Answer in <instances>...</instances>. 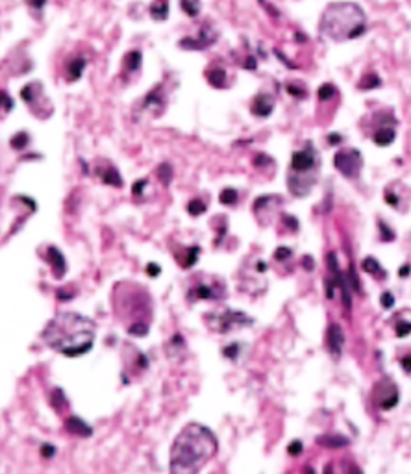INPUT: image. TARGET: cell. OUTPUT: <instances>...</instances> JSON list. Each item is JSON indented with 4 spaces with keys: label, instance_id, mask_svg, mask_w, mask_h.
I'll list each match as a JSON object with an SVG mask.
<instances>
[{
    "label": "cell",
    "instance_id": "ffe728a7",
    "mask_svg": "<svg viewBox=\"0 0 411 474\" xmlns=\"http://www.w3.org/2000/svg\"><path fill=\"white\" fill-rule=\"evenodd\" d=\"M361 269L365 270L367 274H374V276H385V270L382 269V265L376 261L372 256H369V258H365L363 259V263H361Z\"/></svg>",
    "mask_w": 411,
    "mask_h": 474
},
{
    "label": "cell",
    "instance_id": "d6986e66",
    "mask_svg": "<svg viewBox=\"0 0 411 474\" xmlns=\"http://www.w3.org/2000/svg\"><path fill=\"white\" fill-rule=\"evenodd\" d=\"M380 86H382V80H380V76L376 73L363 74V78H361L360 84H358V87H360L361 91H372V89L380 87Z\"/></svg>",
    "mask_w": 411,
    "mask_h": 474
},
{
    "label": "cell",
    "instance_id": "f1b7e54d",
    "mask_svg": "<svg viewBox=\"0 0 411 474\" xmlns=\"http://www.w3.org/2000/svg\"><path fill=\"white\" fill-rule=\"evenodd\" d=\"M67 404V398L61 389H54L52 391V406L56 408V411H61V408Z\"/></svg>",
    "mask_w": 411,
    "mask_h": 474
},
{
    "label": "cell",
    "instance_id": "7402d4cb",
    "mask_svg": "<svg viewBox=\"0 0 411 474\" xmlns=\"http://www.w3.org/2000/svg\"><path fill=\"white\" fill-rule=\"evenodd\" d=\"M317 95H319V100H321V102H328V100H331L333 96L337 95V87H335L333 84H323V86L319 87V91H317Z\"/></svg>",
    "mask_w": 411,
    "mask_h": 474
},
{
    "label": "cell",
    "instance_id": "db71d44e",
    "mask_svg": "<svg viewBox=\"0 0 411 474\" xmlns=\"http://www.w3.org/2000/svg\"><path fill=\"white\" fill-rule=\"evenodd\" d=\"M304 267H306L308 270H313V259H311L309 256L308 258H304Z\"/></svg>",
    "mask_w": 411,
    "mask_h": 474
},
{
    "label": "cell",
    "instance_id": "7a4b0ae2",
    "mask_svg": "<svg viewBox=\"0 0 411 474\" xmlns=\"http://www.w3.org/2000/svg\"><path fill=\"white\" fill-rule=\"evenodd\" d=\"M219 443L207 426L189 423L182 428L170 446V474H199L217 454Z\"/></svg>",
    "mask_w": 411,
    "mask_h": 474
},
{
    "label": "cell",
    "instance_id": "cb8c5ba5",
    "mask_svg": "<svg viewBox=\"0 0 411 474\" xmlns=\"http://www.w3.org/2000/svg\"><path fill=\"white\" fill-rule=\"evenodd\" d=\"M180 6L189 17H199L200 13V0H180Z\"/></svg>",
    "mask_w": 411,
    "mask_h": 474
},
{
    "label": "cell",
    "instance_id": "f35d334b",
    "mask_svg": "<svg viewBox=\"0 0 411 474\" xmlns=\"http://www.w3.org/2000/svg\"><path fill=\"white\" fill-rule=\"evenodd\" d=\"M272 160L269 158V156H265V154H257L256 158H254V165L256 167H265V165H271Z\"/></svg>",
    "mask_w": 411,
    "mask_h": 474
},
{
    "label": "cell",
    "instance_id": "4dcf8cb0",
    "mask_svg": "<svg viewBox=\"0 0 411 474\" xmlns=\"http://www.w3.org/2000/svg\"><path fill=\"white\" fill-rule=\"evenodd\" d=\"M197 295V299H213L215 295H213L211 287H207V285H199L197 289H193L191 291V299Z\"/></svg>",
    "mask_w": 411,
    "mask_h": 474
},
{
    "label": "cell",
    "instance_id": "d4e9b609",
    "mask_svg": "<svg viewBox=\"0 0 411 474\" xmlns=\"http://www.w3.org/2000/svg\"><path fill=\"white\" fill-rule=\"evenodd\" d=\"M237 197H239L237 191L232 189V187H226V189L220 191L219 200H220V204H224V206H234L235 202H237Z\"/></svg>",
    "mask_w": 411,
    "mask_h": 474
},
{
    "label": "cell",
    "instance_id": "44dd1931",
    "mask_svg": "<svg viewBox=\"0 0 411 474\" xmlns=\"http://www.w3.org/2000/svg\"><path fill=\"white\" fill-rule=\"evenodd\" d=\"M141 61H143V56L139 50L128 52L124 56V69H128V73H135V71H139Z\"/></svg>",
    "mask_w": 411,
    "mask_h": 474
},
{
    "label": "cell",
    "instance_id": "d6a6232c",
    "mask_svg": "<svg viewBox=\"0 0 411 474\" xmlns=\"http://www.w3.org/2000/svg\"><path fill=\"white\" fill-rule=\"evenodd\" d=\"M291 256H293V250L287 247H278L274 250V259H278V261H286Z\"/></svg>",
    "mask_w": 411,
    "mask_h": 474
},
{
    "label": "cell",
    "instance_id": "d590c367",
    "mask_svg": "<svg viewBox=\"0 0 411 474\" xmlns=\"http://www.w3.org/2000/svg\"><path fill=\"white\" fill-rule=\"evenodd\" d=\"M408 334H411V322H397V336L406 337Z\"/></svg>",
    "mask_w": 411,
    "mask_h": 474
},
{
    "label": "cell",
    "instance_id": "f546056e",
    "mask_svg": "<svg viewBox=\"0 0 411 474\" xmlns=\"http://www.w3.org/2000/svg\"><path fill=\"white\" fill-rule=\"evenodd\" d=\"M128 334L135 337H145L148 334V324H145V322H133L132 326L128 328Z\"/></svg>",
    "mask_w": 411,
    "mask_h": 474
},
{
    "label": "cell",
    "instance_id": "ee69618b",
    "mask_svg": "<svg viewBox=\"0 0 411 474\" xmlns=\"http://www.w3.org/2000/svg\"><path fill=\"white\" fill-rule=\"evenodd\" d=\"M2 100H4V110L6 111L13 110V98L7 96V91H2Z\"/></svg>",
    "mask_w": 411,
    "mask_h": 474
},
{
    "label": "cell",
    "instance_id": "277c9868",
    "mask_svg": "<svg viewBox=\"0 0 411 474\" xmlns=\"http://www.w3.org/2000/svg\"><path fill=\"white\" fill-rule=\"evenodd\" d=\"M317 167H319V154L313 148V143L294 150L291 156L287 185L294 197H306L313 189L317 182Z\"/></svg>",
    "mask_w": 411,
    "mask_h": 474
},
{
    "label": "cell",
    "instance_id": "f6af8a7d",
    "mask_svg": "<svg viewBox=\"0 0 411 474\" xmlns=\"http://www.w3.org/2000/svg\"><path fill=\"white\" fill-rule=\"evenodd\" d=\"M147 272L150 274L152 278L160 276V272H162V267L160 265H156V263H148L147 265Z\"/></svg>",
    "mask_w": 411,
    "mask_h": 474
},
{
    "label": "cell",
    "instance_id": "4fadbf2b",
    "mask_svg": "<svg viewBox=\"0 0 411 474\" xmlns=\"http://www.w3.org/2000/svg\"><path fill=\"white\" fill-rule=\"evenodd\" d=\"M65 428L74 435H80V437H91L93 435V428L87 423H83L80 417H69L65 421Z\"/></svg>",
    "mask_w": 411,
    "mask_h": 474
},
{
    "label": "cell",
    "instance_id": "ba28073f",
    "mask_svg": "<svg viewBox=\"0 0 411 474\" xmlns=\"http://www.w3.org/2000/svg\"><path fill=\"white\" fill-rule=\"evenodd\" d=\"M165 102H167V96H165V91H163V84L152 87V91L148 93L143 102H141V110L143 111H152L154 115H160L165 108Z\"/></svg>",
    "mask_w": 411,
    "mask_h": 474
},
{
    "label": "cell",
    "instance_id": "4316f807",
    "mask_svg": "<svg viewBox=\"0 0 411 474\" xmlns=\"http://www.w3.org/2000/svg\"><path fill=\"white\" fill-rule=\"evenodd\" d=\"M187 212H189V215H193V217H199V215H202V213L206 212V204L200 198H193L191 202L187 204Z\"/></svg>",
    "mask_w": 411,
    "mask_h": 474
},
{
    "label": "cell",
    "instance_id": "2e32d148",
    "mask_svg": "<svg viewBox=\"0 0 411 474\" xmlns=\"http://www.w3.org/2000/svg\"><path fill=\"white\" fill-rule=\"evenodd\" d=\"M350 443V439L345 437V435H321L317 437V445L326 446V448H341V446H346Z\"/></svg>",
    "mask_w": 411,
    "mask_h": 474
},
{
    "label": "cell",
    "instance_id": "7bdbcfd3",
    "mask_svg": "<svg viewBox=\"0 0 411 474\" xmlns=\"http://www.w3.org/2000/svg\"><path fill=\"white\" fill-rule=\"evenodd\" d=\"M256 65H257V59L254 58V56H247V58H245V61H243V67H245V69H248V71H254V69H256Z\"/></svg>",
    "mask_w": 411,
    "mask_h": 474
},
{
    "label": "cell",
    "instance_id": "8fae6325",
    "mask_svg": "<svg viewBox=\"0 0 411 474\" xmlns=\"http://www.w3.org/2000/svg\"><path fill=\"white\" fill-rule=\"evenodd\" d=\"M343 346H345L343 328L333 322V324H330V330H328V348H330V354L333 357H339L341 352H343Z\"/></svg>",
    "mask_w": 411,
    "mask_h": 474
},
{
    "label": "cell",
    "instance_id": "836d02e7",
    "mask_svg": "<svg viewBox=\"0 0 411 474\" xmlns=\"http://www.w3.org/2000/svg\"><path fill=\"white\" fill-rule=\"evenodd\" d=\"M200 254V247H191L189 248V254H187V261H185V267H193L197 259H199Z\"/></svg>",
    "mask_w": 411,
    "mask_h": 474
},
{
    "label": "cell",
    "instance_id": "7dc6e473",
    "mask_svg": "<svg viewBox=\"0 0 411 474\" xmlns=\"http://www.w3.org/2000/svg\"><path fill=\"white\" fill-rule=\"evenodd\" d=\"M284 220H286V224L289 228H293V232H296L298 230V220L294 219V217H289V215H284Z\"/></svg>",
    "mask_w": 411,
    "mask_h": 474
},
{
    "label": "cell",
    "instance_id": "74e56055",
    "mask_svg": "<svg viewBox=\"0 0 411 474\" xmlns=\"http://www.w3.org/2000/svg\"><path fill=\"white\" fill-rule=\"evenodd\" d=\"M385 202H387L391 208H398V206H400L398 195H397V193H391V191H385Z\"/></svg>",
    "mask_w": 411,
    "mask_h": 474
},
{
    "label": "cell",
    "instance_id": "ac0fdd59",
    "mask_svg": "<svg viewBox=\"0 0 411 474\" xmlns=\"http://www.w3.org/2000/svg\"><path fill=\"white\" fill-rule=\"evenodd\" d=\"M100 178L106 185H113V187H123V176L119 174V171L115 167H108L106 171L100 172Z\"/></svg>",
    "mask_w": 411,
    "mask_h": 474
},
{
    "label": "cell",
    "instance_id": "9f6ffc18",
    "mask_svg": "<svg viewBox=\"0 0 411 474\" xmlns=\"http://www.w3.org/2000/svg\"><path fill=\"white\" fill-rule=\"evenodd\" d=\"M352 474H361V471L356 467V465H352Z\"/></svg>",
    "mask_w": 411,
    "mask_h": 474
},
{
    "label": "cell",
    "instance_id": "6da1fadb",
    "mask_svg": "<svg viewBox=\"0 0 411 474\" xmlns=\"http://www.w3.org/2000/svg\"><path fill=\"white\" fill-rule=\"evenodd\" d=\"M95 334L96 324L93 319L76 311H59L46 322L41 337L52 350L59 352L61 356L78 357L93 348Z\"/></svg>",
    "mask_w": 411,
    "mask_h": 474
},
{
    "label": "cell",
    "instance_id": "b9f144b4",
    "mask_svg": "<svg viewBox=\"0 0 411 474\" xmlns=\"http://www.w3.org/2000/svg\"><path fill=\"white\" fill-rule=\"evenodd\" d=\"M145 185H147V180H145V178H143V180H137V182L133 183L132 193L135 195V197H139L141 193H143V189H145Z\"/></svg>",
    "mask_w": 411,
    "mask_h": 474
},
{
    "label": "cell",
    "instance_id": "484cf974",
    "mask_svg": "<svg viewBox=\"0 0 411 474\" xmlns=\"http://www.w3.org/2000/svg\"><path fill=\"white\" fill-rule=\"evenodd\" d=\"M158 178L162 180L163 185H169L170 180H172V167H170L169 163H162V165L158 167Z\"/></svg>",
    "mask_w": 411,
    "mask_h": 474
},
{
    "label": "cell",
    "instance_id": "603a6c76",
    "mask_svg": "<svg viewBox=\"0 0 411 474\" xmlns=\"http://www.w3.org/2000/svg\"><path fill=\"white\" fill-rule=\"evenodd\" d=\"M30 143V135L28 131H19V133H15L13 137L9 139V145H11V148H15V150H22V148H26Z\"/></svg>",
    "mask_w": 411,
    "mask_h": 474
},
{
    "label": "cell",
    "instance_id": "681fc988",
    "mask_svg": "<svg viewBox=\"0 0 411 474\" xmlns=\"http://www.w3.org/2000/svg\"><path fill=\"white\" fill-rule=\"evenodd\" d=\"M26 4L34 9H43V6L46 4V0H26Z\"/></svg>",
    "mask_w": 411,
    "mask_h": 474
},
{
    "label": "cell",
    "instance_id": "bcb514c9",
    "mask_svg": "<svg viewBox=\"0 0 411 474\" xmlns=\"http://www.w3.org/2000/svg\"><path fill=\"white\" fill-rule=\"evenodd\" d=\"M54 454H56V448H54L52 445H43V446H41V456H43V458H52Z\"/></svg>",
    "mask_w": 411,
    "mask_h": 474
},
{
    "label": "cell",
    "instance_id": "f5cc1de1",
    "mask_svg": "<svg viewBox=\"0 0 411 474\" xmlns=\"http://www.w3.org/2000/svg\"><path fill=\"white\" fill-rule=\"evenodd\" d=\"M137 365H139L141 369H147V367H148V357L145 356V354H139V356H137Z\"/></svg>",
    "mask_w": 411,
    "mask_h": 474
},
{
    "label": "cell",
    "instance_id": "ab89813d",
    "mask_svg": "<svg viewBox=\"0 0 411 474\" xmlns=\"http://www.w3.org/2000/svg\"><path fill=\"white\" fill-rule=\"evenodd\" d=\"M237 352H239V345L234 343V345H228L226 348L222 350V354L226 357H232V359H234V357H237Z\"/></svg>",
    "mask_w": 411,
    "mask_h": 474
},
{
    "label": "cell",
    "instance_id": "c3c4849f",
    "mask_svg": "<svg viewBox=\"0 0 411 474\" xmlns=\"http://www.w3.org/2000/svg\"><path fill=\"white\" fill-rule=\"evenodd\" d=\"M328 143H330V145H341V143H343V135H339V133H328Z\"/></svg>",
    "mask_w": 411,
    "mask_h": 474
},
{
    "label": "cell",
    "instance_id": "8992f818",
    "mask_svg": "<svg viewBox=\"0 0 411 474\" xmlns=\"http://www.w3.org/2000/svg\"><path fill=\"white\" fill-rule=\"evenodd\" d=\"M252 319H250L247 313L243 311H235V309H224L220 315H217L215 319V326H211L213 330H217L219 334H230L237 328H243L247 324H252Z\"/></svg>",
    "mask_w": 411,
    "mask_h": 474
},
{
    "label": "cell",
    "instance_id": "9a60e30c",
    "mask_svg": "<svg viewBox=\"0 0 411 474\" xmlns=\"http://www.w3.org/2000/svg\"><path fill=\"white\" fill-rule=\"evenodd\" d=\"M206 78H207V82H209V86L215 89L226 87V84H228V74L222 67H213V69H209V71L206 73Z\"/></svg>",
    "mask_w": 411,
    "mask_h": 474
},
{
    "label": "cell",
    "instance_id": "5b68a950",
    "mask_svg": "<svg viewBox=\"0 0 411 474\" xmlns=\"http://www.w3.org/2000/svg\"><path fill=\"white\" fill-rule=\"evenodd\" d=\"M333 167L345 178L354 180L360 176L361 169H363V156L358 148H343L333 156Z\"/></svg>",
    "mask_w": 411,
    "mask_h": 474
},
{
    "label": "cell",
    "instance_id": "f907efd6",
    "mask_svg": "<svg viewBox=\"0 0 411 474\" xmlns=\"http://www.w3.org/2000/svg\"><path fill=\"white\" fill-rule=\"evenodd\" d=\"M400 365H402V369H404L406 372H411V356H406L400 359Z\"/></svg>",
    "mask_w": 411,
    "mask_h": 474
},
{
    "label": "cell",
    "instance_id": "60d3db41",
    "mask_svg": "<svg viewBox=\"0 0 411 474\" xmlns=\"http://www.w3.org/2000/svg\"><path fill=\"white\" fill-rule=\"evenodd\" d=\"M287 452L291 454V456H298V454L302 452V443H300V441H293V443H289V446H287Z\"/></svg>",
    "mask_w": 411,
    "mask_h": 474
},
{
    "label": "cell",
    "instance_id": "52a82bcc",
    "mask_svg": "<svg viewBox=\"0 0 411 474\" xmlns=\"http://www.w3.org/2000/svg\"><path fill=\"white\" fill-rule=\"evenodd\" d=\"M217 30H213L209 24H206L204 28L199 30V36L197 37H184L180 39V48L185 50H206L209 48L215 41H217Z\"/></svg>",
    "mask_w": 411,
    "mask_h": 474
},
{
    "label": "cell",
    "instance_id": "e575fe53",
    "mask_svg": "<svg viewBox=\"0 0 411 474\" xmlns=\"http://www.w3.org/2000/svg\"><path fill=\"white\" fill-rule=\"evenodd\" d=\"M348 280L352 282L354 289L358 293H361V285H360V280H358V274H356V270H354V265L350 263V267H348Z\"/></svg>",
    "mask_w": 411,
    "mask_h": 474
},
{
    "label": "cell",
    "instance_id": "816d5d0a",
    "mask_svg": "<svg viewBox=\"0 0 411 474\" xmlns=\"http://www.w3.org/2000/svg\"><path fill=\"white\" fill-rule=\"evenodd\" d=\"M410 272H411V265H410V263H404V265L400 267V270H398V274H400V278L410 276Z\"/></svg>",
    "mask_w": 411,
    "mask_h": 474
},
{
    "label": "cell",
    "instance_id": "7c38bea8",
    "mask_svg": "<svg viewBox=\"0 0 411 474\" xmlns=\"http://www.w3.org/2000/svg\"><path fill=\"white\" fill-rule=\"evenodd\" d=\"M397 139V130L393 128V124H382L378 130L372 133V141H374L376 146H389L393 145V141Z\"/></svg>",
    "mask_w": 411,
    "mask_h": 474
},
{
    "label": "cell",
    "instance_id": "e0dca14e",
    "mask_svg": "<svg viewBox=\"0 0 411 474\" xmlns=\"http://www.w3.org/2000/svg\"><path fill=\"white\" fill-rule=\"evenodd\" d=\"M150 15L154 21H165L169 17V4L167 0H154L150 4Z\"/></svg>",
    "mask_w": 411,
    "mask_h": 474
},
{
    "label": "cell",
    "instance_id": "9c48e42d",
    "mask_svg": "<svg viewBox=\"0 0 411 474\" xmlns=\"http://www.w3.org/2000/svg\"><path fill=\"white\" fill-rule=\"evenodd\" d=\"M274 111V98L269 93H259L254 98V102L250 106V113L257 119H267L272 115Z\"/></svg>",
    "mask_w": 411,
    "mask_h": 474
},
{
    "label": "cell",
    "instance_id": "30bf717a",
    "mask_svg": "<svg viewBox=\"0 0 411 474\" xmlns=\"http://www.w3.org/2000/svg\"><path fill=\"white\" fill-rule=\"evenodd\" d=\"M46 258H48V263L52 265V274H54V278H56V280H61L67 272V261L65 258H63V254H61V250L56 247H48Z\"/></svg>",
    "mask_w": 411,
    "mask_h": 474
},
{
    "label": "cell",
    "instance_id": "1f68e13d",
    "mask_svg": "<svg viewBox=\"0 0 411 474\" xmlns=\"http://www.w3.org/2000/svg\"><path fill=\"white\" fill-rule=\"evenodd\" d=\"M378 228H380V235H382V241L389 243V241L395 239V232H391V228L383 222V220H378Z\"/></svg>",
    "mask_w": 411,
    "mask_h": 474
},
{
    "label": "cell",
    "instance_id": "11a10c76",
    "mask_svg": "<svg viewBox=\"0 0 411 474\" xmlns=\"http://www.w3.org/2000/svg\"><path fill=\"white\" fill-rule=\"evenodd\" d=\"M256 270H257V272H265V270H267V263L257 261V263H256Z\"/></svg>",
    "mask_w": 411,
    "mask_h": 474
},
{
    "label": "cell",
    "instance_id": "8d00e7d4",
    "mask_svg": "<svg viewBox=\"0 0 411 474\" xmlns=\"http://www.w3.org/2000/svg\"><path fill=\"white\" fill-rule=\"evenodd\" d=\"M380 304H382L385 309H391V307L395 306V297H393L391 293H383L382 297H380Z\"/></svg>",
    "mask_w": 411,
    "mask_h": 474
},
{
    "label": "cell",
    "instance_id": "83f0119b",
    "mask_svg": "<svg viewBox=\"0 0 411 474\" xmlns=\"http://www.w3.org/2000/svg\"><path fill=\"white\" fill-rule=\"evenodd\" d=\"M287 93L300 100V98H306V96H308V89L298 86V84H294V82H291V84H287Z\"/></svg>",
    "mask_w": 411,
    "mask_h": 474
},
{
    "label": "cell",
    "instance_id": "3957f363",
    "mask_svg": "<svg viewBox=\"0 0 411 474\" xmlns=\"http://www.w3.org/2000/svg\"><path fill=\"white\" fill-rule=\"evenodd\" d=\"M319 30L331 41L345 43L367 32V17L363 7L356 2H331L321 15Z\"/></svg>",
    "mask_w": 411,
    "mask_h": 474
},
{
    "label": "cell",
    "instance_id": "5bb4252c",
    "mask_svg": "<svg viewBox=\"0 0 411 474\" xmlns=\"http://www.w3.org/2000/svg\"><path fill=\"white\" fill-rule=\"evenodd\" d=\"M85 65H87V61H85V58H82V56L69 59V63H67V71H65L67 80H69V82L80 80L82 74H83V69H85Z\"/></svg>",
    "mask_w": 411,
    "mask_h": 474
}]
</instances>
